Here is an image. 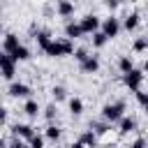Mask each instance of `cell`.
<instances>
[{
    "mask_svg": "<svg viewBox=\"0 0 148 148\" xmlns=\"http://www.w3.org/2000/svg\"><path fill=\"white\" fill-rule=\"evenodd\" d=\"M74 42L72 39H67V37H56L49 46H46V56L49 58H62V56H74Z\"/></svg>",
    "mask_w": 148,
    "mask_h": 148,
    "instance_id": "6da1fadb",
    "label": "cell"
},
{
    "mask_svg": "<svg viewBox=\"0 0 148 148\" xmlns=\"http://www.w3.org/2000/svg\"><path fill=\"white\" fill-rule=\"evenodd\" d=\"M102 120H106V123H120L123 118H125V102L123 99H116V102H106L104 106H102Z\"/></svg>",
    "mask_w": 148,
    "mask_h": 148,
    "instance_id": "7a4b0ae2",
    "label": "cell"
},
{
    "mask_svg": "<svg viewBox=\"0 0 148 148\" xmlns=\"http://www.w3.org/2000/svg\"><path fill=\"white\" fill-rule=\"evenodd\" d=\"M123 30V18H118V16H104L102 18V32L109 37V39H113V37H118V32Z\"/></svg>",
    "mask_w": 148,
    "mask_h": 148,
    "instance_id": "3957f363",
    "label": "cell"
},
{
    "mask_svg": "<svg viewBox=\"0 0 148 148\" xmlns=\"http://www.w3.org/2000/svg\"><path fill=\"white\" fill-rule=\"evenodd\" d=\"M16 65H18V62H16L9 53H0V69H2V79H5V81H9V83L16 81V79H14V76H16Z\"/></svg>",
    "mask_w": 148,
    "mask_h": 148,
    "instance_id": "277c9868",
    "label": "cell"
},
{
    "mask_svg": "<svg viewBox=\"0 0 148 148\" xmlns=\"http://www.w3.org/2000/svg\"><path fill=\"white\" fill-rule=\"evenodd\" d=\"M143 76H146V72L143 69H132L130 74H123V86L125 88H130L132 92H136V90H141V83H143Z\"/></svg>",
    "mask_w": 148,
    "mask_h": 148,
    "instance_id": "5b68a950",
    "label": "cell"
},
{
    "mask_svg": "<svg viewBox=\"0 0 148 148\" xmlns=\"http://www.w3.org/2000/svg\"><path fill=\"white\" fill-rule=\"evenodd\" d=\"M7 95L9 97H21V99H30V95H32V88L28 86V83H23V81H12L9 86H7Z\"/></svg>",
    "mask_w": 148,
    "mask_h": 148,
    "instance_id": "8992f818",
    "label": "cell"
},
{
    "mask_svg": "<svg viewBox=\"0 0 148 148\" xmlns=\"http://www.w3.org/2000/svg\"><path fill=\"white\" fill-rule=\"evenodd\" d=\"M9 132H12V136H16V139H23V141H30V139L37 134V130H35L30 123H14Z\"/></svg>",
    "mask_w": 148,
    "mask_h": 148,
    "instance_id": "52a82bcc",
    "label": "cell"
},
{
    "mask_svg": "<svg viewBox=\"0 0 148 148\" xmlns=\"http://www.w3.org/2000/svg\"><path fill=\"white\" fill-rule=\"evenodd\" d=\"M79 23H81L86 35H95L97 30H102V18L97 14H86L83 18H79Z\"/></svg>",
    "mask_w": 148,
    "mask_h": 148,
    "instance_id": "ba28073f",
    "label": "cell"
},
{
    "mask_svg": "<svg viewBox=\"0 0 148 148\" xmlns=\"http://www.w3.org/2000/svg\"><path fill=\"white\" fill-rule=\"evenodd\" d=\"M83 35H86V32H83V28H81L79 21H74V18H72V21H65V37H67V39L74 42V39H81Z\"/></svg>",
    "mask_w": 148,
    "mask_h": 148,
    "instance_id": "9c48e42d",
    "label": "cell"
},
{
    "mask_svg": "<svg viewBox=\"0 0 148 148\" xmlns=\"http://www.w3.org/2000/svg\"><path fill=\"white\" fill-rule=\"evenodd\" d=\"M21 44L23 42L18 39L16 32H5V37H2V53H14Z\"/></svg>",
    "mask_w": 148,
    "mask_h": 148,
    "instance_id": "30bf717a",
    "label": "cell"
},
{
    "mask_svg": "<svg viewBox=\"0 0 148 148\" xmlns=\"http://www.w3.org/2000/svg\"><path fill=\"white\" fill-rule=\"evenodd\" d=\"M74 2H69V0H58L56 2V14L60 16V18H67V21H72V16H74Z\"/></svg>",
    "mask_w": 148,
    "mask_h": 148,
    "instance_id": "8fae6325",
    "label": "cell"
},
{
    "mask_svg": "<svg viewBox=\"0 0 148 148\" xmlns=\"http://www.w3.org/2000/svg\"><path fill=\"white\" fill-rule=\"evenodd\" d=\"M99 65H102V62H99V56L90 53V56H88V58H86V60L79 65V69H81L83 74H95V72L99 69Z\"/></svg>",
    "mask_w": 148,
    "mask_h": 148,
    "instance_id": "7c38bea8",
    "label": "cell"
},
{
    "mask_svg": "<svg viewBox=\"0 0 148 148\" xmlns=\"http://www.w3.org/2000/svg\"><path fill=\"white\" fill-rule=\"evenodd\" d=\"M56 37L51 35V30H46V28H39L37 30V35H35V42H37V46L42 49V51H46V46L53 42Z\"/></svg>",
    "mask_w": 148,
    "mask_h": 148,
    "instance_id": "4fadbf2b",
    "label": "cell"
},
{
    "mask_svg": "<svg viewBox=\"0 0 148 148\" xmlns=\"http://www.w3.org/2000/svg\"><path fill=\"white\" fill-rule=\"evenodd\" d=\"M139 23H141L139 12H130V14H125V16H123V30H127V32L136 30V25H139Z\"/></svg>",
    "mask_w": 148,
    "mask_h": 148,
    "instance_id": "5bb4252c",
    "label": "cell"
},
{
    "mask_svg": "<svg viewBox=\"0 0 148 148\" xmlns=\"http://www.w3.org/2000/svg\"><path fill=\"white\" fill-rule=\"evenodd\" d=\"M23 113H25L28 118H37V116L42 113V106H39V102H37L35 97L25 99V102H23Z\"/></svg>",
    "mask_w": 148,
    "mask_h": 148,
    "instance_id": "9a60e30c",
    "label": "cell"
},
{
    "mask_svg": "<svg viewBox=\"0 0 148 148\" xmlns=\"http://www.w3.org/2000/svg\"><path fill=\"white\" fill-rule=\"evenodd\" d=\"M67 106H69V113H72V116H81L83 109H86V104H83V99H81L79 95L69 97V99H67Z\"/></svg>",
    "mask_w": 148,
    "mask_h": 148,
    "instance_id": "2e32d148",
    "label": "cell"
},
{
    "mask_svg": "<svg viewBox=\"0 0 148 148\" xmlns=\"http://www.w3.org/2000/svg\"><path fill=\"white\" fill-rule=\"evenodd\" d=\"M136 130V118L134 116H125L120 123H118V132L120 134H130V132H134Z\"/></svg>",
    "mask_w": 148,
    "mask_h": 148,
    "instance_id": "e0dca14e",
    "label": "cell"
},
{
    "mask_svg": "<svg viewBox=\"0 0 148 148\" xmlns=\"http://www.w3.org/2000/svg\"><path fill=\"white\" fill-rule=\"evenodd\" d=\"M79 141H81L86 148H95V146H97V134H95L92 130H83V132L79 134Z\"/></svg>",
    "mask_w": 148,
    "mask_h": 148,
    "instance_id": "ac0fdd59",
    "label": "cell"
},
{
    "mask_svg": "<svg viewBox=\"0 0 148 148\" xmlns=\"http://www.w3.org/2000/svg\"><path fill=\"white\" fill-rule=\"evenodd\" d=\"M44 136H46L49 141H60V136H62V130H60L56 123H49V125L44 127Z\"/></svg>",
    "mask_w": 148,
    "mask_h": 148,
    "instance_id": "d6986e66",
    "label": "cell"
},
{
    "mask_svg": "<svg viewBox=\"0 0 148 148\" xmlns=\"http://www.w3.org/2000/svg\"><path fill=\"white\" fill-rule=\"evenodd\" d=\"M118 69H120V74H130L134 69V58L132 56H120L118 58Z\"/></svg>",
    "mask_w": 148,
    "mask_h": 148,
    "instance_id": "ffe728a7",
    "label": "cell"
},
{
    "mask_svg": "<svg viewBox=\"0 0 148 148\" xmlns=\"http://www.w3.org/2000/svg\"><path fill=\"white\" fill-rule=\"evenodd\" d=\"M9 56H12L16 62H21V60H30V56H32V53H30V49H28L25 44H21V46H18L14 53H9Z\"/></svg>",
    "mask_w": 148,
    "mask_h": 148,
    "instance_id": "44dd1931",
    "label": "cell"
},
{
    "mask_svg": "<svg viewBox=\"0 0 148 148\" xmlns=\"http://www.w3.org/2000/svg\"><path fill=\"white\" fill-rule=\"evenodd\" d=\"M90 130L99 136V134H106V132L111 130V123H106V120H92V123H90Z\"/></svg>",
    "mask_w": 148,
    "mask_h": 148,
    "instance_id": "7402d4cb",
    "label": "cell"
},
{
    "mask_svg": "<svg viewBox=\"0 0 148 148\" xmlns=\"http://www.w3.org/2000/svg\"><path fill=\"white\" fill-rule=\"evenodd\" d=\"M51 97H53V102L58 104V102H62V99H69L67 97V88L65 86H53L51 88Z\"/></svg>",
    "mask_w": 148,
    "mask_h": 148,
    "instance_id": "603a6c76",
    "label": "cell"
},
{
    "mask_svg": "<svg viewBox=\"0 0 148 148\" xmlns=\"http://www.w3.org/2000/svg\"><path fill=\"white\" fill-rule=\"evenodd\" d=\"M42 113H44V118H46L49 123H53V120H56V116H58V104H56V102H51V104H46Z\"/></svg>",
    "mask_w": 148,
    "mask_h": 148,
    "instance_id": "cb8c5ba5",
    "label": "cell"
},
{
    "mask_svg": "<svg viewBox=\"0 0 148 148\" xmlns=\"http://www.w3.org/2000/svg\"><path fill=\"white\" fill-rule=\"evenodd\" d=\"M106 42H109V37H106V35H104L102 30H97V32L92 35V46H95V49H102V46H104Z\"/></svg>",
    "mask_w": 148,
    "mask_h": 148,
    "instance_id": "d4e9b609",
    "label": "cell"
},
{
    "mask_svg": "<svg viewBox=\"0 0 148 148\" xmlns=\"http://www.w3.org/2000/svg\"><path fill=\"white\" fill-rule=\"evenodd\" d=\"M146 49H148V35L136 37V39L132 42V51H146Z\"/></svg>",
    "mask_w": 148,
    "mask_h": 148,
    "instance_id": "484cf974",
    "label": "cell"
},
{
    "mask_svg": "<svg viewBox=\"0 0 148 148\" xmlns=\"http://www.w3.org/2000/svg\"><path fill=\"white\" fill-rule=\"evenodd\" d=\"M88 56H90V51H88V46H79V49L74 51V58H76V62H79V65H81V62H83V60H86Z\"/></svg>",
    "mask_w": 148,
    "mask_h": 148,
    "instance_id": "4316f807",
    "label": "cell"
},
{
    "mask_svg": "<svg viewBox=\"0 0 148 148\" xmlns=\"http://www.w3.org/2000/svg\"><path fill=\"white\" fill-rule=\"evenodd\" d=\"M44 141H46L44 134H35V136L28 141V146H30V148H44Z\"/></svg>",
    "mask_w": 148,
    "mask_h": 148,
    "instance_id": "83f0119b",
    "label": "cell"
},
{
    "mask_svg": "<svg viewBox=\"0 0 148 148\" xmlns=\"http://www.w3.org/2000/svg\"><path fill=\"white\" fill-rule=\"evenodd\" d=\"M130 148H148V139H146V136H136Z\"/></svg>",
    "mask_w": 148,
    "mask_h": 148,
    "instance_id": "f1b7e54d",
    "label": "cell"
},
{
    "mask_svg": "<svg viewBox=\"0 0 148 148\" xmlns=\"http://www.w3.org/2000/svg\"><path fill=\"white\" fill-rule=\"evenodd\" d=\"M134 95H136V102H139V104H141V106H143V104H146V102H148V92H143V90H136V92H134Z\"/></svg>",
    "mask_w": 148,
    "mask_h": 148,
    "instance_id": "f546056e",
    "label": "cell"
},
{
    "mask_svg": "<svg viewBox=\"0 0 148 148\" xmlns=\"http://www.w3.org/2000/svg\"><path fill=\"white\" fill-rule=\"evenodd\" d=\"M0 120H2V125L7 127V123H9V109H5V106L0 109Z\"/></svg>",
    "mask_w": 148,
    "mask_h": 148,
    "instance_id": "4dcf8cb0",
    "label": "cell"
},
{
    "mask_svg": "<svg viewBox=\"0 0 148 148\" xmlns=\"http://www.w3.org/2000/svg\"><path fill=\"white\" fill-rule=\"evenodd\" d=\"M67 148H86V146H83V143H81V141H79V139H76V141H74V143H69V146H67Z\"/></svg>",
    "mask_w": 148,
    "mask_h": 148,
    "instance_id": "1f68e13d",
    "label": "cell"
},
{
    "mask_svg": "<svg viewBox=\"0 0 148 148\" xmlns=\"http://www.w3.org/2000/svg\"><path fill=\"white\" fill-rule=\"evenodd\" d=\"M143 72L148 74V58H146V62H143Z\"/></svg>",
    "mask_w": 148,
    "mask_h": 148,
    "instance_id": "d6a6232c",
    "label": "cell"
},
{
    "mask_svg": "<svg viewBox=\"0 0 148 148\" xmlns=\"http://www.w3.org/2000/svg\"><path fill=\"white\" fill-rule=\"evenodd\" d=\"M143 111H146V113H148V102H146V104H143Z\"/></svg>",
    "mask_w": 148,
    "mask_h": 148,
    "instance_id": "836d02e7",
    "label": "cell"
},
{
    "mask_svg": "<svg viewBox=\"0 0 148 148\" xmlns=\"http://www.w3.org/2000/svg\"><path fill=\"white\" fill-rule=\"evenodd\" d=\"M109 148H116V146H109Z\"/></svg>",
    "mask_w": 148,
    "mask_h": 148,
    "instance_id": "e575fe53",
    "label": "cell"
}]
</instances>
